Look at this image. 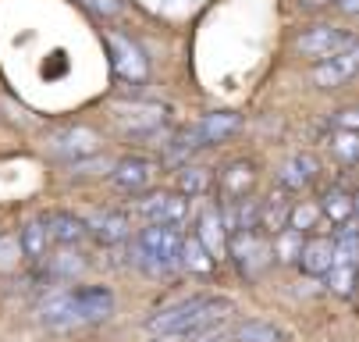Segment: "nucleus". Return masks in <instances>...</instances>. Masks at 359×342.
I'll list each match as a JSON object with an SVG mask.
<instances>
[{
	"mask_svg": "<svg viewBox=\"0 0 359 342\" xmlns=\"http://www.w3.org/2000/svg\"><path fill=\"white\" fill-rule=\"evenodd\" d=\"M18 264H22L18 232H0V275H11Z\"/></svg>",
	"mask_w": 359,
	"mask_h": 342,
	"instance_id": "7c9ffc66",
	"label": "nucleus"
},
{
	"mask_svg": "<svg viewBox=\"0 0 359 342\" xmlns=\"http://www.w3.org/2000/svg\"><path fill=\"white\" fill-rule=\"evenodd\" d=\"M242 125V118L235 111H210L203 121H196L192 129L178 132L171 139V154L182 157V154H192V150H203V146H214V143H224L228 136H235Z\"/></svg>",
	"mask_w": 359,
	"mask_h": 342,
	"instance_id": "7ed1b4c3",
	"label": "nucleus"
},
{
	"mask_svg": "<svg viewBox=\"0 0 359 342\" xmlns=\"http://www.w3.org/2000/svg\"><path fill=\"white\" fill-rule=\"evenodd\" d=\"M46 232H50V242H57V246H82V242L89 239V228L79 214L72 211H50L43 218Z\"/></svg>",
	"mask_w": 359,
	"mask_h": 342,
	"instance_id": "dca6fc26",
	"label": "nucleus"
},
{
	"mask_svg": "<svg viewBox=\"0 0 359 342\" xmlns=\"http://www.w3.org/2000/svg\"><path fill=\"white\" fill-rule=\"evenodd\" d=\"M345 46H355V36L348 29H338V25H310L299 43H295V51L302 58H310V61H324L338 51H345Z\"/></svg>",
	"mask_w": 359,
	"mask_h": 342,
	"instance_id": "1a4fd4ad",
	"label": "nucleus"
},
{
	"mask_svg": "<svg viewBox=\"0 0 359 342\" xmlns=\"http://www.w3.org/2000/svg\"><path fill=\"white\" fill-rule=\"evenodd\" d=\"M46 150L61 157V161H82V157H93L100 154V136L89 129V125H65V129H54L46 136Z\"/></svg>",
	"mask_w": 359,
	"mask_h": 342,
	"instance_id": "0eeeda50",
	"label": "nucleus"
},
{
	"mask_svg": "<svg viewBox=\"0 0 359 342\" xmlns=\"http://www.w3.org/2000/svg\"><path fill=\"white\" fill-rule=\"evenodd\" d=\"M86 257L79 254V246H61L57 254H46L43 257V275L46 282H72L86 271Z\"/></svg>",
	"mask_w": 359,
	"mask_h": 342,
	"instance_id": "6ab92c4d",
	"label": "nucleus"
},
{
	"mask_svg": "<svg viewBox=\"0 0 359 342\" xmlns=\"http://www.w3.org/2000/svg\"><path fill=\"white\" fill-rule=\"evenodd\" d=\"M68 300H72L79 324L107 321L114 314V292L107 285H75V289H68Z\"/></svg>",
	"mask_w": 359,
	"mask_h": 342,
	"instance_id": "9b49d317",
	"label": "nucleus"
},
{
	"mask_svg": "<svg viewBox=\"0 0 359 342\" xmlns=\"http://www.w3.org/2000/svg\"><path fill=\"white\" fill-rule=\"evenodd\" d=\"M355 68H359V51H355V46H345V51H338V54L317 61L313 72H310V79H313L320 89H338V86H345V82L355 75Z\"/></svg>",
	"mask_w": 359,
	"mask_h": 342,
	"instance_id": "f8f14e48",
	"label": "nucleus"
},
{
	"mask_svg": "<svg viewBox=\"0 0 359 342\" xmlns=\"http://www.w3.org/2000/svg\"><path fill=\"white\" fill-rule=\"evenodd\" d=\"M39 314H43V324H50V328H79L72 300H68V289L50 292V296L39 303Z\"/></svg>",
	"mask_w": 359,
	"mask_h": 342,
	"instance_id": "4be33fe9",
	"label": "nucleus"
},
{
	"mask_svg": "<svg viewBox=\"0 0 359 342\" xmlns=\"http://www.w3.org/2000/svg\"><path fill=\"white\" fill-rule=\"evenodd\" d=\"M324 218H320V207H317V200H292V207H288V228H295V232H313L317 225H320Z\"/></svg>",
	"mask_w": 359,
	"mask_h": 342,
	"instance_id": "cd10ccee",
	"label": "nucleus"
},
{
	"mask_svg": "<svg viewBox=\"0 0 359 342\" xmlns=\"http://www.w3.org/2000/svg\"><path fill=\"white\" fill-rule=\"evenodd\" d=\"M214 185V171L210 168H203V164H185L178 171V192L185 200H199V197H207Z\"/></svg>",
	"mask_w": 359,
	"mask_h": 342,
	"instance_id": "5701e85b",
	"label": "nucleus"
},
{
	"mask_svg": "<svg viewBox=\"0 0 359 342\" xmlns=\"http://www.w3.org/2000/svg\"><path fill=\"white\" fill-rule=\"evenodd\" d=\"M302 232L295 228H281L278 235H271V261L278 264H295L299 261V250H302Z\"/></svg>",
	"mask_w": 359,
	"mask_h": 342,
	"instance_id": "a878e982",
	"label": "nucleus"
},
{
	"mask_svg": "<svg viewBox=\"0 0 359 342\" xmlns=\"http://www.w3.org/2000/svg\"><path fill=\"white\" fill-rule=\"evenodd\" d=\"M310 278H324L334 264V242L327 235H310L302 239V250H299V261H295Z\"/></svg>",
	"mask_w": 359,
	"mask_h": 342,
	"instance_id": "a211bd4d",
	"label": "nucleus"
},
{
	"mask_svg": "<svg viewBox=\"0 0 359 342\" xmlns=\"http://www.w3.org/2000/svg\"><path fill=\"white\" fill-rule=\"evenodd\" d=\"M196 239L199 246L210 254V261H224L228 254V232H224V221L217 214V204H203V211L196 214Z\"/></svg>",
	"mask_w": 359,
	"mask_h": 342,
	"instance_id": "ddd939ff",
	"label": "nucleus"
},
{
	"mask_svg": "<svg viewBox=\"0 0 359 342\" xmlns=\"http://www.w3.org/2000/svg\"><path fill=\"white\" fill-rule=\"evenodd\" d=\"M306 4H327V0H306Z\"/></svg>",
	"mask_w": 359,
	"mask_h": 342,
	"instance_id": "e433bc0d",
	"label": "nucleus"
},
{
	"mask_svg": "<svg viewBox=\"0 0 359 342\" xmlns=\"http://www.w3.org/2000/svg\"><path fill=\"white\" fill-rule=\"evenodd\" d=\"M288 207H292L288 192L278 185V192H271L267 200H260V214H256V232H264V235L271 239V235H278L281 228H288Z\"/></svg>",
	"mask_w": 359,
	"mask_h": 342,
	"instance_id": "aec40b11",
	"label": "nucleus"
},
{
	"mask_svg": "<svg viewBox=\"0 0 359 342\" xmlns=\"http://www.w3.org/2000/svg\"><path fill=\"white\" fill-rule=\"evenodd\" d=\"M334 8H338L345 18H352V15L359 11V0H334Z\"/></svg>",
	"mask_w": 359,
	"mask_h": 342,
	"instance_id": "f704fd0d",
	"label": "nucleus"
},
{
	"mask_svg": "<svg viewBox=\"0 0 359 342\" xmlns=\"http://www.w3.org/2000/svg\"><path fill=\"white\" fill-rule=\"evenodd\" d=\"M317 178H320V161L313 154H302V150L292 154L281 164V171H278V185L285 192H302V189H310Z\"/></svg>",
	"mask_w": 359,
	"mask_h": 342,
	"instance_id": "4468645a",
	"label": "nucleus"
},
{
	"mask_svg": "<svg viewBox=\"0 0 359 342\" xmlns=\"http://www.w3.org/2000/svg\"><path fill=\"white\" fill-rule=\"evenodd\" d=\"M182 228L175 225H146L139 235H135V264L161 278V275H171L178 271V257H182Z\"/></svg>",
	"mask_w": 359,
	"mask_h": 342,
	"instance_id": "f03ea898",
	"label": "nucleus"
},
{
	"mask_svg": "<svg viewBox=\"0 0 359 342\" xmlns=\"http://www.w3.org/2000/svg\"><path fill=\"white\" fill-rule=\"evenodd\" d=\"M82 4H86L93 15H100V18H118V15L125 11L121 0H82Z\"/></svg>",
	"mask_w": 359,
	"mask_h": 342,
	"instance_id": "473e14b6",
	"label": "nucleus"
},
{
	"mask_svg": "<svg viewBox=\"0 0 359 342\" xmlns=\"http://www.w3.org/2000/svg\"><path fill=\"white\" fill-rule=\"evenodd\" d=\"M355 139H359L355 132L331 129V154H334L345 168H352V164H355V157H359V143H355Z\"/></svg>",
	"mask_w": 359,
	"mask_h": 342,
	"instance_id": "c756f323",
	"label": "nucleus"
},
{
	"mask_svg": "<svg viewBox=\"0 0 359 342\" xmlns=\"http://www.w3.org/2000/svg\"><path fill=\"white\" fill-rule=\"evenodd\" d=\"M331 129L355 132V111H352V107H341V111H334V118H331Z\"/></svg>",
	"mask_w": 359,
	"mask_h": 342,
	"instance_id": "72a5a7b5",
	"label": "nucleus"
},
{
	"mask_svg": "<svg viewBox=\"0 0 359 342\" xmlns=\"http://www.w3.org/2000/svg\"><path fill=\"white\" fill-rule=\"evenodd\" d=\"M199 342H231L228 335H207V338H199Z\"/></svg>",
	"mask_w": 359,
	"mask_h": 342,
	"instance_id": "c9c22d12",
	"label": "nucleus"
},
{
	"mask_svg": "<svg viewBox=\"0 0 359 342\" xmlns=\"http://www.w3.org/2000/svg\"><path fill=\"white\" fill-rule=\"evenodd\" d=\"M104 39H107V51H111V68H114V75H118L125 86H146V82H149V58H146L142 46H139L132 36L118 32V29H107Z\"/></svg>",
	"mask_w": 359,
	"mask_h": 342,
	"instance_id": "20e7f679",
	"label": "nucleus"
},
{
	"mask_svg": "<svg viewBox=\"0 0 359 342\" xmlns=\"http://www.w3.org/2000/svg\"><path fill=\"white\" fill-rule=\"evenodd\" d=\"M317 207H320V218H327L331 225H345L355 214V197H352V189H345V185H331V189H324V197L317 200Z\"/></svg>",
	"mask_w": 359,
	"mask_h": 342,
	"instance_id": "412c9836",
	"label": "nucleus"
},
{
	"mask_svg": "<svg viewBox=\"0 0 359 342\" xmlns=\"http://www.w3.org/2000/svg\"><path fill=\"white\" fill-rule=\"evenodd\" d=\"M231 342H281V331L271 321H242L235 324Z\"/></svg>",
	"mask_w": 359,
	"mask_h": 342,
	"instance_id": "c85d7f7f",
	"label": "nucleus"
},
{
	"mask_svg": "<svg viewBox=\"0 0 359 342\" xmlns=\"http://www.w3.org/2000/svg\"><path fill=\"white\" fill-rule=\"evenodd\" d=\"M338 232L331 235L334 242V264H345V268H355V254H359V239H355V225L345 221V225H334Z\"/></svg>",
	"mask_w": 359,
	"mask_h": 342,
	"instance_id": "bb28decb",
	"label": "nucleus"
},
{
	"mask_svg": "<svg viewBox=\"0 0 359 342\" xmlns=\"http://www.w3.org/2000/svg\"><path fill=\"white\" fill-rule=\"evenodd\" d=\"M324 278H327V289L334 292V296H352V278H355V268L331 264V271H327Z\"/></svg>",
	"mask_w": 359,
	"mask_h": 342,
	"instance_id": "2f4dec72",
	"label": "nucleus"
},
{
	"mask_svg": "<svg viewBox=\"0 0 359 342\" xmlns=\"http://www.w3.org/2000/svg\"><path fill=\"white\" fill-rule=\"evenodd\" d=\"M189 204L192 200H185L182 192H168V189H161V192H142V200L135 204V211L146 218V225H175V228H182L185 221H189Z\"/></svg>",
	"mask_w": 359,
	"mask_h": 342,
	"instance_id": "6e6552de",
	"label": "nucleus"
},
{
	"mask_svg": "<svg viewBox=\"0 0 359 342\" xmlns=\"http://www.w3.org/2000/svg\"><path fill=\"white\" fill-rule=\"evenodd\" d=\"M18 246H22V257H32V261H43V257H46L50 232H46L43 218H32V221L22 225V232H18Z\"/></svg>",
	"mask_w": 359,
	"mask_h": 342,
	"instance_id": "b1692460",
	"label": "nucleus"
},
{
	"mask_svg": "<svg viewBox=\"0 0 359 342\" xmlns=\"http://www.w3.org/2000/svg\"><path fill=\"white\" fill-rule=\"evenodd\" d=\"M256 178H260L256 164L242 157V161L224 164V171L217 175V189H221V197H224V200H242V197H252Z\"/></svg>",
	"mask_w": 359,
	"mask_h": 342,
	"instance_id": "2eb2a0df",
	"label": "nucleus"
},
{
	"mask_svg": "<svg viewBox=\"0 0 359 342\" xmlns=\"http://www.w3.org/2000/svg\"><path fill=\"white\" fill-rule=\"evenodd\" d=\"M86 228L100 246H118L132 235V218L125 211H100L93 221H86Z\"/></svg>",
	"mask_w": 359,
	"mask_h": 342,
	"instance_id": "f3484780",
	"label": "nucleus"
},
{
	"mask_svg": "<svg viewBox=\"0 0 359 342\" xmlns=\"http://www.w3.org/2000/svg\"><path fill=\"white\" fill-rule=\"evenodd\" d=\"M157 171H161L157 161H149L142 154H132V157H121V161L111 164V185L139 197V192H146L153 182H157Z\"/></svg>",
	"mask_w": 359,
	"mask_h": 342,
	"instance_id": "9d476101",
	"label": "nucleus"
},
{
	"mask_svg": "<svg viewBox=\"0 0 359 342\" xmlns=\"http://www.w3.org/2000/svg\"><path fill=\"white\" fill-rule=\"evenodd\" d=\"M228 254L235 257V264L245 278H256L271 264V239L256 228H238L228 235Z\"/></svg>",
	"mask_w": 359,
	"mask_h": 342,
	"instance_id": "423d86ee",
	"label": "nucleus"
},
{
	"mask_svg": "<svg viewBox=\"0 0 359 342\" xmlns=\"http://www.w3.org/2000/svg\"><path fill=\"white\" fill-rule=\"evenodd\" d=\"M228 310L231 303L221 296H189L157 310L146 321V331L164 335V338H203L228 317Z\"/></svg>",
	"mask_w": 359,
	"mask_h": 342,
	"instance_id": "f257e3e1",
	"label": "nucleus"
},
{
	"mask_svg": "<svg viewBox=\"0 0 359 342\" xmlns=\"http://www.w3.org/2000/svg\"><path fill=\"white\" fill-rule=\"evenodd\" d=\"M111 114L121 125V132L132 139H157V136L164 139L168 136V107L164 104H146V100L114 104Z\"/></svg>",
	"mask_w": 359,
	"mask_h": 342,
	"instance_id": "39448f33",
	"label": "nucleus"
},
{
	"mask_svg": "<svg viewBox=\"0 0 359 342\" xmlns=\"http://www.w3.org/2000/svg\"><path fill=\"white\" fill-rule=\"evenodd\" d=\"M178 268H185L189 275H210L217 264L210 261V254L199 246V239L196 235H189V239H182V257H178Z\"/></svg>",
	"mask_w": 359,
	"mask_h": 342,
	"instance_id": "393cba45",
	"label": "nucleus"
}]
</instances>
